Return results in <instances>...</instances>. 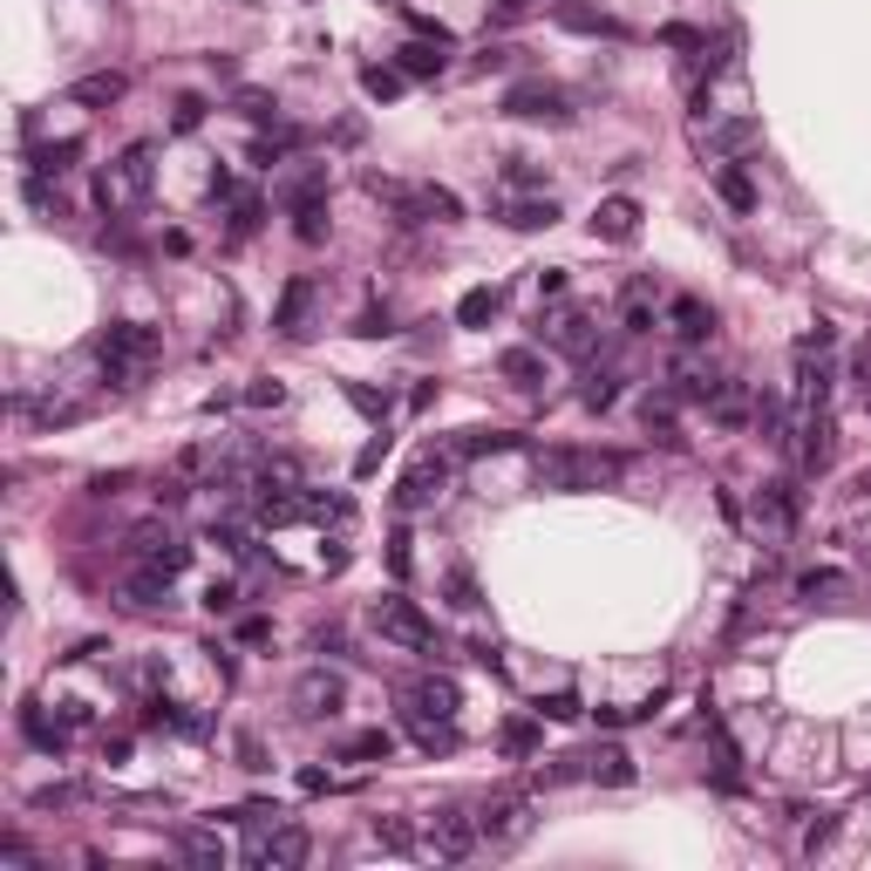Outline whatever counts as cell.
<instances>
[{"label": "cell", "instance_id": "35", "mask_svg": "<svg viewBox=\"0 0 871 871\" xmlns=\"http://www.w3.org/2000/svg\"><path fill=\"white\" fill-rule=\"evenodd\" d=\"M531 708H538V722H579V715H585L572 687H552V695H538Z\"/></svg>", "mask_w": 871, "mask_h": 871}, {"label": "cell", "instance_id": "50", "mask_svg": "<svg viewBox=\"0 0 871 871\" xmlns=\"http://www.w3.org/2000/svg\"><path fill=\"white\" fill-rule=\"evenodd\" d=\"M504 185H510V191H531V185H545V171L525 164V157H510V164H504Z\"/></svg>", "mask_w": 871, "mask_h": 871}, {"label": "cell", "instance_id": "30", "mask_svg": "<svg viewBox=\"0 0 871 871\" xmlns=\"http://www.w3.org/2000/svg\"><path fill=\"white\" fill-rule=\"evenodd\" d=\"M402 722H408V735H416L429 756H450V749H456V729H450V722H436V715H416V708H402Z\"/></svg>", "mask_w": 871, "mask_h": 871}, {"label": "cell", "instance_id": "54", "mask_svg": "<svg viewBox=\"0 0 871 871\" xmlns=\"http://www.w3.org/2000/svg\"><path fill=\"white\" fill-rule=\"evenodd\" d=\"M381 456H389V436H375V443H368L362 456H354V477H375V470H381Z\"/></svg>", "mask_w": 871, "mask_h": 871}, {"label": "cell", "instance_id": "59", "mask_svg": "<svg viewBox=\"0 0 871 871\" xmlns=\"http://www.w3.org/2000/svg\"><path fill=\"white\" fill-rule=\"evenodd\" d=\"M525 8H531V0H491V21L510 28V21H525Z\"/></svg>", "mask_w": 871, "mask_h": 871}, {"label": "cell", "instance_id": "31", "mask_svg": "<svg viewBox=\"0 0 871 871\" xmlns=\"http://www.w3.org/2000/svg\"><path fill=\"white\" fill-rule=\"evenodd\" d=\"M497 306H504V293H497V287H470L464 300H456V327H491V320H497Z\"/></svg>", "mask_w": 871, "mask_h": 871}, {"label": "cell", "instance_id": "45", "mask_svg": "<svg viewBox=\"0 0 871 871\" xmlns=\"http://www.w3.org/2000/svg\"><path fill=\"white\" fill-rule=\"evenodd\" d=\"M293 232H300L306 245H320V239H327V204H306V212H293Z\"/></svg>", "mask_w": 871, "mask_h": 871}, {"label": "cell", "instance_id": "14", "mask_svg": "<svg viewBox=\"0 0 871 871\" xmlns=\"http://www.w3.org/2000/svg\"><path fill=\"white\" fill-rule=\"evenodd\" d=\"M341 702H348V687H341V674H327V668H306V674L293 681V715H306V722L341 715Z\"/></svg>", "mask_w": 871, "mask_h": 871}, {"label": "cell", "instance_id": "24", "mask_svg": "<svg viewBox=\"0 0 871 871\" xmlns=\"http://www.w3.org/2000/svg\"><path fill=\"white\" fill-rule=\"evenodd\" d=\"M123 599H130V606H171V572H150V566H130V572H123Z\"/></svg>", "mask_w": 871, "mask_h": 871}, {"label": "cell", "instance_id": "46", "mask_svg": "<svg viewBox=\"0 0 871 871\" xmlns=\"http://www.w3.org/2000/svg\"><path fill=\"white\" fill-rule=\"evenodd\" d=\"M239 110H245L252 123H279V102H273L266 89H239Z\"/></svg>", "mask_w": 871, "mask_h": 871}, {"label": "cell", "instance_id": "36", "mask_svg": "<svg viewBox=\"0 0 871 871\" xmlns=\"http://www.w3.org/2000/svg\"><path fill=\"white\" fill-rule=\"evenodd\" d=\"M483 450H518V436L510 429H464L456 436V456H483Z\"/></svg>", "mask_w": 871, "mask_h": 871}, {"label": "cell", "instance_id": "44", "mask_svg": "<svg viewBox=\"0 0 871 871\" xmlns=\"http://www.w3.org/2000/svg\"><path fill=\"white\" fill-rule=\"evenodd\" d=\"M198 123H204V96H177V102H171V130H177V137H191Z\"/></svg>", "mask_w": 871, "mask_h": 871}, {"label": "cell", "instance_id": "53", "mask_svg": "<svg viewBox=\"0 0 871 871\" xmlns=\"http://www.w3.org/2000/svg\"><path fill=\"white\" fill-rule=\"evenodd\" d=\"M851 381H858V402L871 408V341H864V348L851 354Z\"/></svg>", "mask_w": 871, "mask_h": 871}, {"label": "cell", "instance_id": "7", "mask_svg": "<svg viewBox=\"0 0 871 871\" xmlns=\"http://www.w3.org/2000/svg\"><path fill=\"white\" fill-rule=\"evenodd\" d=\"M687 137H695L702 164H735L742 150L762 143V123H756V116H708V123H695Z\"/></svg>", "mask_w": 871, "mask_h": 871}, {"label": "cell", "instance_id": "25", "mask_svg": "<svg viewBox=\"0 0 871 871\" xmlns=\"http://www.w3.org/2000/svg\"><path fill=\"white\" fill-rule=\"evenodd\" d=\"M620 327H627V334H654V287H647V279H627V293H620Z\"/></svg>", "mask_w": 871, "mask_h": 871}, {"label": "cell", "instance_id": "32", "mask_svg": "<svg viewBox=\"0 0 871 871\" xmlns=\"http://www.w3.org/2000/svg\"><path fill=\"white\" fill-rule=\"evenodd\" d=\"M75 157H83V137H62V143H41V150H28V164H35V177H62Z\"/></svg>", "mask_w": 871, "mask_h": 871}, {"label": "cell", "instance_id": "61", "mask_svg": "<svg viewBox=\"0 0 871 871\" xmlns=\"http://www.w3.org/2000/svg\"><path fill=\"white\" fill-rule=\"evenodd\" d=\"M239 770H266V749L252 735H239Z\"/></svg>", "mask_w": 871, "mask_h": 871}, {"label": "cell", "instance_id": "15", "mask_svg": "<svg viewBox=\"0 0 871 871\" xmlns=\"http://www.w3.org/2000/svg\"><path fill=\"white\" fill-rule=\"evenodd\" d=\"M538 341L558 348V354H572V362H585V354H593V320H585L579 306H558L552 320H538Z\"/></svg>", "mask_w": 871, "mask_h": 871}, {"label": "cell", "instance_id": "43", "mask_svg": "<svg viewBox=\"0 0 871 871\" xmlns=\"http://www.w3.org/2000/svg\"><path fill=\"white\" fill-rule=\"evenodd\" d=\"M341 756H348V762H389V735H381V729H368V735H354Z\"/></svg>", "mask_w": 871, "mask_h": 871}, {"label": "cell", "instance_id": "21", "mask_svg": "<svg viewBox=\"0 0 871 871\" xmlns=\"http://www.w3.org/2000/svg\"><path fill=\"white\" fill-rule=\"evenodd\" d=\"M668 327H674L681 341H708L715 334V306H702L695 293H674L668 300Z\"/></svg>", "mask_w": 871, "mask_h": 871}, {"label": "cell", "instance_id": "26", "mask_svg": "<svg viewBox=\"0 0 871 871\" xmlns=\"http://www.w3.org/2000/svg\"><path fill=\"white\" fill-rule=\"evenodd\" d=\"M585 777H593V783H606V790H620V783H633V756L620 749V742H606V749H593V756H585Z\"/></svg>", "mask_w": 871, "mask_h": 871}, {"label": "cell", "instance_id": "2", "mask_svg": "<svg viewBox=\"0 0 871 871\" xmlns=\"http://www.w3.org/2000/svg\"><path fill=\"white\" fill-rule=\"evenodd\" d=\"M150 185H157V150H150V143H130L123 157H110V164L96 171V204H102L110 218H130L137 204L150 198Z\"/></svg>", "mask_w": 871, "mask_h": 871}, {"label": "cell", "instance_id": "51", "mask_svg": "<svg viewBox=\"0 0 871 871\" xmlns=\"http://www.w3.org/2000/svg\"><path fill=\"white\" fill-rule=\"evenodd\" d=\"M375 844H381V851H416L408 824H395V817H389V824H375Z\"/></svg>", "mask_w": 871, "mask_h": 871}, {"label": "cell", "instance_id": "17", "mask_svg": "<svg viewBox=\"0 0 871 871\" xmlns=\"http://www.w3.org/2000/svg\"><path fill=\"white\" fill-rule=\"evenodd\" d=\"M491 212L510 225V232H545V225H558V204L552 198H497Z\"/></svg>", "mask_w": 871, "mask_h": 871}, {"label": "cell", "instance_id": "34", "mask_svg": "<svg viewBox=\"0 0 871 871\" xmlns=\"http://www.w3.org/2000/svg\"><path fill=\"white\" fill-rule=\"evenodd\" d=\"M177 851H185V864H204V871L225 864V844L212 831H185V837H177Z\"/></svg>", "mask_w": 871, "mask_h": 871}, {"label": "cell", "instance_id": "10", "mask_svg": "<svg viewBox=\"0 0 871 871\" xmlns=\"http://www.w3.org/2000/svg\"><path fill=\"white\" fill-rule=\"evenodd\" d=\"M306 851H314V837H306L300 824L260 831V837L245 844V858H252V864H266V871H300V864H306Z\"/></svg>", "mask_w": 871, "mask_h": 871}, {"label": "cell", "instance_id": "41", "mask_svg": "<svg viewBox=\"0 0 871 871\" xmlns=\"http://www.w3.org/2000/svg\"><path fill=\"white\" fill-rule=\"evenodd\" d=\"M362 89H368V102H395L402 96V68H362Z\"/></svg>", "mask_w": 871, "mask_h": 871}, {"label": "cell", "instance_id": "8", "mask_svg": "<svg viewBox=\"0 0 871 871\" xmlns=\"http://www.w3.org/2000/svg\"><path fill=\"white\" fill-rule=\"evenodd\" d=\"M130 558H137V566H150V572H185V558H191V545H185V538H177L171 525H137L130 531Z\"/></svg>", "mask_w": 871, "mask_h": 871}, {"label": "cell", "instance_id": "39", "mask_svg": "<svg viewBox=\"0 0 871 871\" xmlns=\"http://www.w3.org/2000/svg\"><path fill=\"white\" fill-rule=\"evenodd\" d=\"M579 402H585V408H613V402H620V375L593 368V375H585V389H579Z\"/></svg>", "mask_w": 871, "mask_h": 871}, {"label": "cell", "instance_id": "20", "mask_svg": "<svg viewBox=\"0 0 871 871\" xmlns=\"http://www.w3.org/2000/svg\"><path fill=\"white\" fill-rule=\"evenodd\" d=\"M123 96H130V75H116V68L68 83V102H83V110H110V102H123Z\"/></svg>", "mask_w": 871, "mask_h": 871}, {"label": "cell", "instance_id": "62", "mask_svg": "<svg viewBox=\"0 0 871 871\" xmlns=\"http://www.w3.org/2000/svg\"><path fill=\"white\" fill-rule=\"evenodd\" d=\"M28 204H35V212H55V191H48L41 177H28Z\"/></svg>", "mask_w": 871, "mask_h": 871}, {"label": "cell", "instance_id": "16", "mask_svg": "<svg viewBox=\"0 0 871 871\" xmlns=\"http://www.w3.org/2000/svg\"><path fill=\"white\" fill-rule=\"evenodd\" d=\"M593 239H606V245L640 239V198H627V191L599 198V212H593Z\"/></svg>", "mask_w": 871, "mask_h": 871}, {"label": "cell", "instance_id": "55", "mask_svg": "<svg viewBox=\"0 0 871 871\" xmlns=\"http://www.w3.org/2000/svg\"><path fill=\"white\" fill-rule=\"evenodd\" d=\"M245 402H252V408H279V402H287V389H279V381H252Z\"/></svg>", "mask_w": 871, "mask_h": 871}, {"label": "cell", "instance_id": "49", "mask_svg": "<svg viewBox=\"0 0 871 871\" xmlns=\"http://www.w3.org/2000/svg\"><path fill=\"white\" fill-rule=\"evenodd\" d=\"M837 585H844V572L817 566V572H804V579H797V593H804V599H817V593H837Z\"/></svg>", "mask_w": 871, "mask_h": 871}, {"label": "cell", "instance_id": "13", "mask_svg": "<svg viewBox=\"0 0 871 871\" xmlns=\"http://www.w3.org/2000/svg\"><path fill=\"white\" fill-rule=\"evenodd\" d=\"M477 837H483V831H477V817H464L456 804H443V810L429 817V851H436V858H450V864H456V858H470V851H477Z\"/></svg>", "mask_w": 871, "mask_h": 871}, {"label": "cell", "instance_id": "28", "mask_svg": "<svg viewBox=\"0 0 871 871\" xmlns=\"http://www.w3.org/2000/svg\"><path fill=\"white\" fill-rule=\"evenodd\" d=\"M279 204L287 212H306V204H327V164H306L293 185H279Z\"/></svg>", "mask_w": 871, "mask_h": 871}, {"label": "cell", "instance_id": "29", "mask_svg": "<svg viewBox=\"0 0 871 871\" xmlns=\"http://www.w3.org/2000/svg\"><path fill=\"white\" fill-rule=\"evenodd\" d=\"M715 191H722L729 212H756V185H749V171H742V164H715Z\"/></svg>", "mask_w": 871, "mask_h": 871}, {"label": "cell", "instance_id": "58", "mask_svg": "<svg viewBox=\"0 0 871 871\" xmlns=\"http://www.w3.org/2000/svg\"><path fill=\"white\" fill-rule=\"evenodd\" d=\"M389 572H395V579H408V531H395V538H389Z\"/></svg>", "mask_w": 871, "mask_h": 871}, {"label": "cell", "instance_id": "23", "mask_svg": "<svg viewBox=\"0 0 871 871\" xmlns=\"http://www.w3.org/2000/svg\"><path fill=\"white\" fill-rule=\"evenodd\" d=\"M456 702H464V695H456V681H443V674H429V681L408 687V708H416V715H436V722H450Z\"/></svg>", "mask_w": 871, "mask_h": 871}, {"label": "cell", "instance_id": "11", "mask_svg": "<svg viewBox=\"0 0 871 871\" xmlns=\"http://www.w3.org/2000/svg\"><path fill=\"white\" fill-rule=\"evenodd\" d=\"M504 116H525V123H566V89L558 83H510L504 89Z\"/></svg>", "mask_w": 871, "mask_h": 871}, {"label": "cell", "instance_id": "12", "mask_svg": "<svg viewBox=\"0 0 871 871\" xmlns=\"http://www.w3.org/2000/svg\"><path fill=\"white\" fill-rule=\"evenodd\" d=\"M443 483H450V464L443 456H416V464L402 470V483H395V510H429L436 497H443Z\"/></svg>", "mask_w": 871, "mask_h": 871}, {"label": "cell", "instance_id": "47", "mask_svg": "<svg viewBox=\"0 0 871 871\" xmlns=\"http://www.w3.org/2000/svg\"><path fill=\"white\" fill-rule=\"evenodd\" d=\"M660 41H668V48H695V55H708V35H702V28H687V21H668V28H660Z\"/></svg>", "mask_w": 871, "mask_h": 871}, {"label": "cell", "instance_id": "18", "mask_svg": "<svg viewBox=\"0 0 871 871\" xmlns=\"http://www.w3.org/2000/svg\"><path fill=\"white\" fill-rule=\"evenodd\" d=\"M306 314H314V279H287V293H279V306H273V327L287 341H300L306 334Z\"/></svg>", "mask_w": 871, "mask_h": 871}, {"label": "cell", "instance_id": "33", "mask_svg": "<svg viewBox=\"0 0 871 871\" xmlns=\"http://www.w3.org/2000/svg\"><path fill=\"white\" fill-rule=\"evenodd\" d=\"M21 735H28L35 749H48V756H55L62 742H68V722H48L41 708H21Z\"/></svg>", "mask_w": 871, "mask_h": 871}, {"label": "cell", "instance_id": "22", "mask_svg": "<svg viewBox=\"0 0 871 871\" xmlns=\"http://www.w3.org/2000/svg\"><path fill=\"white\" fill-rule=\"evenodd\" d=\"M497 375L510 381V389L538 395V389H545V354H531V348H504V354H497Z\"/></svg>", "mask_w": 871, "mask_h": 871}, {"label": "cell", "instance_id": "6", "mask_svg": "<svg viewBox=\"0 0 871 871\" xmlns=\"http://www.w3.org/2000/svg\"><path fill=\"white\" fill-rule=\"evenodd\" d=\"M477 831H483V844H491V851L525 844V837H531V797H525V790H497V797H483Z\"/></svg>", "mask_w": 871, "mask_h": 871}, {"label": "cell", "instance_id": "37", "mask_svg": "<svg viewBox=\"0 0 871 871\" xmlns=\"http://www.w3.org/2000/svg\"><path fill=\"white\" fill-rule=\"evenodd\" d=\"M715 422H722V429H735V422H749V395H742L735 389V381H722V389H715Z\"/></svg>", "mask_w": 871, "mask_h": 871}, {"label": "cell", "instance_id": "56", "mask_svg": "<svg viewBox=\"0 0 871 871\" xmlns=\"http://www.w3.org/2000/svg\"><path fill=\"white\" fill-rule=\"evenodd\" d=\"M450 606H464V613L477 606V579L470 572H450Z\"/></svg>", "mask_w": 871, "mask_h": 871}, {"label": "cell", "instance_id": "60", "mask_svg": "<svg viewBox=\"0 0 871 871\" xmlns=\"http://www.w3.org/2000/svg\"><path fill=\"white\" fill-rule=\"evenodd\" d=\"M510 62H518V48H483V55H477L483 75H491V68H510Z\"/></svg>", "mask_w": 871, "mask_h": 871}, {"label": "cell", "instance_id": "4", "mask_svg": "<svg viewBox=\"0 0 871 871\" xmlns=\"http://www.w3.org/2000/svg\"><path fill=\"white\" fill-rule=\"evenodd\" d=\"M620 470H627L620 456H599V450H538V483L545 491H599Z\"/></svg>", "mask_w": 871, "mask_h": 871}, {"label": "cell", "instance_id": "63", "mask_svg": "<svg viewBox=\"0 0 871 871\" xmlns=\"http://www.w3.org/2000/svg\"><path fill=\"white\" fill-rule=\"evenodd\" d=\"M552 8H572V0H552Z\"/></svg>", "mask_w": 871, "mask_h": 871}, {"label": "cell", "instance_id": "40", "mask_svg": "<svg viewBox=\"0 0 871 871\" xmlns=\"http://www.w3.org/2000/svg\"><path fill=\"white\" fill-rule=\"evenodd\" d=\"M497 742H504V756H531V749H538V708L525 715V722H504Z\"/></svg>", "mask_w": 871, "mask_h": 871}, {"label": "cell", "instance_id": "3", "mask_svg": "<svg viewBox=\"0 0 871 871\" xmlns=\"http://www.w3.org/2000/svg\"><path fill=\"white\" fill-rule=\"evenodd\" d=\"M362 185H368V198L389 204L402 225H450V218H464V198L443 191V185H395V177H381V171H368Z\"/></svg>", "mask_w": 871, "mask_h": 871}, {"label": "cell", "instance_id": "48", "mask_svg": "<svg viewBox=\"0 0 871 871\" xmlns=\"http://www.w3.org/2000/svg\"><path fill=\"white\" fill-rule=\"evenodd\" d=\"M348 402L362 408V416H375V422H389V395H375V389H362V381H348Z\"/></svg>", "mask_w": 871, "mask_h": 871}, {"label": "cell", "instance_id": "19", "mask_svg": "<svg viewBox=\"0 0 871 871\" xmlns=\"http://www.w3.org/2000/svg\"><path fill=\"white\" fill-rule=\"evenodd\" d=\"M756 525L770 538H783L790 525H797V491H790V483H762L756 491Z\"/></svg>", "mask_w": 871, "mask_h": 871}, {"label": "cell", "instance_id": "52", "mask_svg": "<svg viewBox=\"0 0 871 871\" xmlns=\"http://www.w3.org/2000/svg\"><path fill=\"white\" fill-rule=\"evenodd\" d=\"M252 225H260V198L239 191V198H232V232H252Z\"/></svg>", "mask_w": 871, "mask_h": 871}, {"label": "cell", "instance_id": "57", "mask_svg": "<svg viewBox=\"0 0 871 871\" xmlns=\"http://www.w3.org/2000/svg\"><path fill=\"white\" fill-rule=\"evenodd\" d=\"M204 606H212V613H232V606H239V585H225V579H212V593H204Z\"/></svg>", "mask_w": 871, "mask_h": 871}, {"label": "cell", "instance_id": "9", "mask_svg": "<svg viewBox=\"0 0 871 871\" xmlns=\"http://www.w3.org/2000/svg\"><path fill=\"white\" fill-rule=\"evenodd\" d=\"M831 456H837L831 408H797V464H804V477H824Z\"/></svg>", "mask_w": 871, "mask_h": 871}, {"label": "cell", "instance_id": "27", "mask_svg": "<svg viewBox=\"0 0 871 871\" xmlns=\"http://www.w3.org/2000/svg\"><path fill=\"white\" fill-rule=\"evenodd\" d=\"M395 68L416 75V83H422V75H443V41H429V35L402 41V48H395Z\"/></svg>", "mask_w": 871, "mask_h": 871}, {"label": "cell", "instance_id": "42", "mask_svg": "<svg viewBox=\"0 0 871 871\" xmlns=\"http://www.w3.org/2000/svg\"><path fill=\"white\" fill-rule=\"evenodd\" d=\"M204 538H212V545H225V552H232V558H252V531L245 525H232V518H212V531H204Z\"/></svg>", "mask_w": 871, "mask_h": 871}, {"label": "cell", "instance_id": "38", "mask_svg": "<svg viewBox=\"0 0 871 871\" xmlns=\"http://www.w3.org/2000/svg\"><path fill=\"white\" fill-rule=\"evenodd\" d=\"M640 422H647V429H660V443H674V395H668V389H660V395H647V402H640Z\"/></svg>", "mask_w": 871, "mask_h": 871}, {"label": "cell", "instance_id": "1", "mask_svg": "<svg viewBox=\"0 0 871 871\" xmlns=\"http://www.w3.org/2000/svg\"><path fill=\"white\" fill-rule=\"evenodd\" d=\"M157 354H164L157 327H137V320H116V327L96 334V362H102V375H110L116 389H137V381L157 368Z\"/></svg>", "mask_w": 871, "mask_h": 871}, {"label": "cell", "instance_id": "5", "mask_svg": "<svg viewBox=\"0 0 871 871\" xmlns=\"http://www.w3.org/2000/svg\"><path fill=\"white\" fill-rule=\"evenodd\" d=\"M368 620H375V633L381 640H395V647H408V654H436V620L416 606V599H402V593H389V599H375L368 606Z\"/></svg>", "mask_w": 871, "mask_h": 871}]
</instances>
